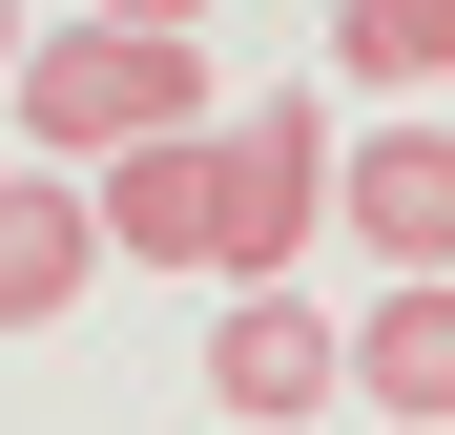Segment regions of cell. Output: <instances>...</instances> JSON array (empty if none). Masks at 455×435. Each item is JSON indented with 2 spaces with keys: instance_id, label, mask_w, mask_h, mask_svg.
I'll return each instance as SVG.
<instances>
[{
  "instance_id": "cell-1",
  "label": "cell",
  "mask_w": 455,
  "mask_h": 435,
  "mask_svg": "<svg viewBox=\"0 0 455 435\" xmlns=\"http://www.w3.org/2000/svg\"><path fill=\"white\" fill-rule=\"evenodd\" d=\"M0 84H21L42 166H124V145L207 125V42H104V21H62V42H21V62H0Z\"/></svg>"
},
{
  "instance_id": "cell-2",
  "label": "cell",
  "mask_w": 455,
  "mask_h": 435,
  "mask_svg": "<svg viewBox=\"0 0 455 435\" xmlns=\"http://www.w3.org/2000/svg\"><path fill=\"white\" fill-rule=\"evenodd\" d=\"M84 229H104L124 270H187V290H228V125H166V145H124V166L84 187Z\"/></svg>"
},
{
  "instance_id": "cell-3",
  "label": "cell",
  "mask_w": 455,
  "mask_h": 435,
  "mask_svg": "<svg viewBox=\"0 0 455 435\" xmlns=\"http://www.w3.org/2000/svg\"><path fill=\"white\" fill-rule=\"evenodd\" d=\"M311 207H331V125L311 104H228V290H290Z\"/></svg>"
},
{
  "instance_id": "cell-4",
  "label": "cell",
  "mask_w": 455,
  "mask_h": 435,
  "mask_svg": "<svg viewBox=\"0 0 455 435\" xmlns=\"http://www.w3.org/2000/svg\"><path fill=\"white\" fill-rule=\"evenodd\" d=\"M331 207H352V249L394 270V290H435V270H455V145H435V125H372L352 166H331Z\"/></svg>"
},
{
  "instance_id": "cell-5",
  "label": "cell",
  "mask_w": 455,
  "mask_h": 435,
  "mask_svg": "<svg viewBox=\"0 0 455 435\" xmlns=\"http://www.w3.org/2000/svg\"><path fill=\"white\" fill-rule=\"evenodd\" d=\"M207 394H228V435H290L331 394V311L311 290H228V332H207Z\"/></svg>"
},
{
  "instance_id": "cell-6",
  "label": "cell",
  "mask_w": 455,
  "mask_h": 435,
  "mask_svg": "<svg viewBox=\"0 0 455 435\" xmlns=\"http://www.w3.org/2000/svg\"><path fill=\"white\" fill-rule=\"evenodd\" d=\"M84 270H104L84 187H62V166H0V332H62V311H84Z\"/></svg>"
},
{
  "instance_id": "cell-7",
  "label": "cell",
  "mask_w": 455,
  "mask_h": 435,
  "mask_svg": "<svg viewBox=\"0 0 455 435\" xmlns=\"http://www.w3.org/2000/svg\"><path fill=\"white\" fill-rule=\"evenodd\" d=\"M331 374H372V415H455V290H372V332H331Z\"/></svg>"
},
{
  "instance_id": "cell-8",
  "label": "cell",
  "mask_w": 455,
  "mask_h": 435,
  "mask_svg": "<svg viewBox=\"0 0 455 435\" xmlns=\"http://www.w3.org/2000/svg\"><path fill=\"white\" fill-rule=\"evenodd\" d=\"M435 62H455V0H331V84H435Z\"/></svg>"
},
{
  "instance_id": "cell-9",
  "label": "cell",
  "mask_w": 455,
  "mask_h": 435,
  "mask_svg": "<svg viewBox=\"0 0 455 435\" xmlns=\"http://www.w3.org/2000/svg\"><path fill=\"white\" fill-rule=\"evenodd\" d=\"M104 42H207V0H84Z\"/></svg>"
},
{
  "instance_id": "cell-10",
  "label": "cell",
  "mask_w": 455,
  "mask_h": 435,
  "mask_svg": "<svg viewBox=\"0 0 455 435\" xmlns=\"http://www.w3.org/2000/svg\"><path fill=\"white\" fill-rule=\"evenodd\" d=\"M0 62H21V0H0Z\"/></svg>"
}]
</instances>
